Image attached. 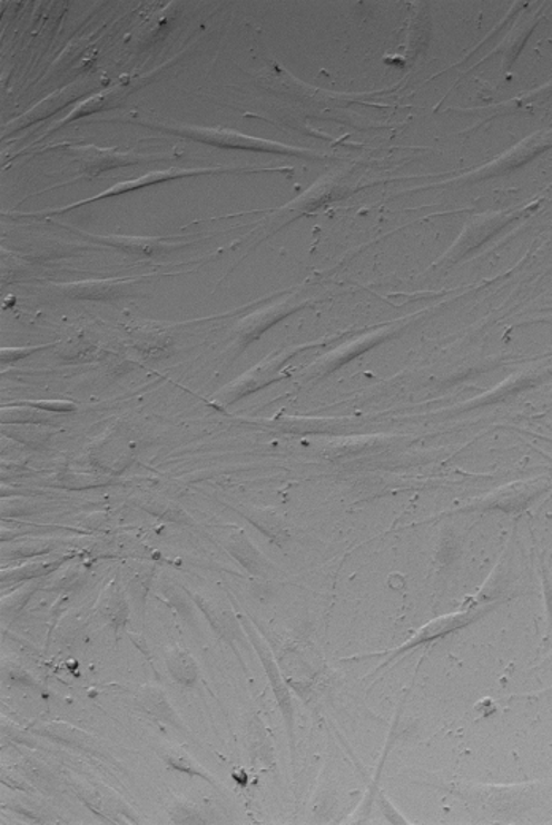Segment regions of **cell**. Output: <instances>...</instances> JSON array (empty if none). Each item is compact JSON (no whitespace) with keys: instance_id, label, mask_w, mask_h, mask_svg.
Masks as SVG:
<instances>
[{"instance_id":"cell-1","label":"cell","mask_w":552,"mask_h":825,"mask_svg":"<svg viewBox=\"0 0 552 825\" xmlns=\"http://www.w3.org/2000/svg\"><path fill=\"white\" fill-rule=\"evenodd\" d=\"M175 175L177 174H174V171H155V174L148 175V177L138 178L136 181L119 183V186H115L114 189L107 190L102 196H114V194L125 193V190L140 188V186L148 185V183L167 180V178L175 177Z\"/></svg>"}]
</instances>
